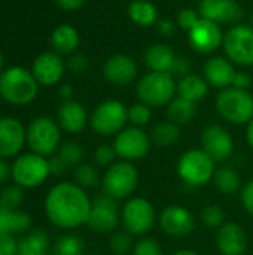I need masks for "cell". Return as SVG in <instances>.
Wrapping results in <instances>:
<instances>
[{
  "label": "cell",
  "mask_w": 253,
  "mask_h": 255,
  "mask_svg": "<svg viewBox=\"0 0 253 255\" xmlns=\"http://www.w3.org/2000/svg\"><path fill=\"white\" fill-rule=\"evenodd\" d=\"M92 200L86 190L76 182L61 181L49 188L43 209L49 223L61 230H75L86 226Z\"/></svg>",
  "instance_id": "obj_1"
},
{
  "label": "cell",
  "mask_w": 253,
  "mask_h": 255,
  "mask_svg": "<svg viewBox=\"0 0 253 255\" xmlns=\"http://www.w3.org/2000/svg\"><path fill=\"white\" fill-rule=\"evenodd\" d=\"M39 93V84L31 70L10 66L0 73V97L13 106L30 105Z\"/></svg>",
  "instance_id": "obj_2"
},
{
  "label": "cell",
  "mask_w": 253,
  "mask_h": 255,
  "mask_svg": "<svg viewBox=\"0 0 253 255\" xmlns=\"http://www.w3.org/2000/svg\"><path fill=\"white\" fill-rule=\"evenodd\" d=\"M216 163L201 149L191 148L185 151L176 164L179 179L189 188H201L213 181Z\"/></svg>",
  "instance_id": "obj_3"
},
{
  "label": "cell",
  "mask_w": 253,
  "mask_h": 255,
  "mask_svg": "<svg viewBox=\"0 0 253 255\" xmlns=\"http://www.w3.org/2000/svg\"><path fill=\"white\" fill-rule=\"evenodd\" d=\"M10 181L24 190L39 188L51 176L48 157L39 155L31 151L22 152L15 157L10 163Z\"/></svg>",
  "instance_id": "obj_4"
},
{
  "label": "cell",
  "mask_w": 253,
  "mask_h": 255,
  "mask_svg": "<svg viewBox=\"0 0 253 255\" xmlns=\"http://www.w3.org/2000/svg\"><path fill=\"white\" fill-rule=\"evenodd\" d=\"M25 142L31 152L49 158L61 146V127L49 117H36L25 127Z\"/></svg>",
  "instance_id": "obj_5"
},
{
  "label": "cell",
  "mask_w": 253,
  "mask_h": 255,
  "mask_svg": "<svg viewBox=\"0 0 253 255\" xmlns=\"http://www.w3.org/2000/svg\"><path fill=\"white\" fill-rule=\"evenodd\" d=\"M139 185L137 167L130 163L119 160L109 166L101 176V191L110 199L128 200Z\"/></svg>",
  "instance_id": "obj_6"
},
{
  "label": "cell",
  "mask_w": 253,
  "mask_h": 255,
  "mask_svg": "<svg viewBox=\"0 0 253 255\" xmlns=\"http://www.w3.org/2000/svg\"><path fill=\"white\" fill-rule=\"evenodd\" d=\"M137 97L149 108L167 106L177 93V84L171 73L167 72H149L145 75L136 88Z\"/></svg>",
  "instance_id": "obj_7"
},
{
  "label": "cell",
  "mask_w": 253,
  "mask_h": 255,
  "mask_svg": "<svg viewBox=\"0 0 253 255\" xmlns=\"http://www.w3.org/2000/svg\"><path fill=\"white\" fill-rule=\"evenodd\" d=\"M218 114L230 124H248L253 118V96L249 90L228 87L216 97Z\"/></svg>",
  "instance_id": "obj_8"
},
{
  "label": "cell",
  "mask_w": 253,
  "mask_h": 255,
  "mask_svg": "<svg viewBox=\"0 0 253 255\" xmlns=\"http://www.w3.org/2000/svg\"><path fill=\"white\" fill-rule=\"evenodd\" d=\"M121 223L133 238H143L157 223L155 208L145 197H130L121 209Z\"/></svg>",
  "instance_id": "obj_9"
},
{
  "label": "cell",
  "mask_w": 253,
  "mask_h": 255,
  "mask_svg": "<svg viewBox=\"0 0 253 255\" xmlns=\"http://www.w3.org/2000/svg\"><path fill=\"white\" fill-rule=\"evenodd\" d=\"M128 123V108L119 100L110 99L100 103L89 117V124L94 133L103 137L116 136Z\"/></svg>",
  "instance_id": "obj_10"
},
{
  "label": "cell",
  "mask_w": 253,
  "mask_h": 255,
  "mask_svg": "<svg viewBox=\"0 0 253 255\" xmlns=\"http://www.w3.org/2000/svg\"><path fill=\"white\" fill-rule=\"evenodd\" d=\"M113 148L119 160L124 161H140L143 160L152 146L151 136L140 127H125L113 139Z\"/></svg>",
  "instance_id": "obj_11"
},
{
  "label": "cell",
  "mask_w": 253,
  "mask_h": 255,
  "mask_svg": "<svg viewBox=\"0 0 253 255\" xmlns=\"http://www.w3.org/2000/svg\"><path fill=\"white\" fill-rule=\"evenodd\" d=\"M224 51L231 63L240 66L253 64V27L237 24L224 34Z\"/></svg>",
  "instance_id": "obj_12"
},
{
  "label": "cell",
  "mask_w": 253,
  "mask_h": 255,
  "mask_svg": "<svg viewBox=\"0 0 253 255\" xmlns=\"http://www.w3.org/2000/svg\"><path fill=\"white\" fill-rule=\"evenodd\" d=\"M121 224V211L118 202L106 194L92 200L91 212L86 226L98 235H112Z\"/></svg>",
  "instance_id": "obj_13"
},
{
  "label": "cell",
  "mask_w": 253,
  "mask_h": 255,
  "mask_svg": "<svg viewBox=\"0 0 253 255\" xmlns=\"http://www.w3.org/2000/svg\"><path fill=\"white\" fill-rule=\"evenodd\" d=\"M201 149L216 163H225L233 157L234 139L231 133L219 124L207 126L200 137Z\"/></svg>",
  "instance_id": "obj_14"
},
{
  "label": "cell",
  "mask_w": 253,
  "mask_h": 255,
  "mask_svg": "<svg viewBox=\"0 0 253 255\" xmlns=\"http://www.w3.org/2000/svg\"><path fill=\"white\" fill-rule=\"evenodd\" d=\"M160 229L170 238H186L195 229L192 212L182 205L166 206L158 217Z\"/></svg>",
  "instance_id": "obj_15"
},
{
  "label": "cell",
  "mask_w": 253,
  "mask_h": 255,
  "mask_svg": "<svg viewBox=\"0 0 253 255\" xmlns=\"http://www.w3.org/2000/svg\"><path fill=\"white\" fill-rule=\"evenodd\" d=\"M25 142V127L15 117L0 118V158L13 160L22 154Z\"/></svg>",
  "instance_id": "obj_16"
},
{
  "label": "cell",
  "mask_w": 253,
  "mask_h": 255,
  "mask_svg": "<svg viewBox=\"0 0 253 255\" xmlns=\"http://www.w3.org/2000/svg\"><path fill=\"white\" fill-rule=\"evenodd\" d=\"M188 40L197 52L212 54L224 43V34L219 24L200 18L198 22L188 31Z\"/></svg>",
  "instance_id": "obj_17"
},
{
  "label": "cell",
  "mask_w": 253,
  "mask_h": 255,
  "mask_svg": "<svg viewBox=\"0 0 253 255\" xmlns=\"http://www.w3.org/2000/svg\"><path fill=\"white\" fill-rule=\"evenodd\" d=\"M66 70V64L60 54L57 52H43L36 57L31 66V73L36 78L39 85L54 87L57 85Z\"/></svg>",
  "instance_id": "obj_18"
},
{
  "label": "cell",
  "mask_w": 253,
  "mask_h": 255,
  "mask_svg": "<svg viewBox=\"0 0 253 255\" xmlns=\"http://www.w3.org/2000/svg\"><path fill=\"white\" fill-rule=\"evenodd\" d=\"M215 244L221 255H243L248 250V236L240 224L227 221L218 229Z\"/></svg>",
  "instance_id": "obj_19"
},
{
  "label": "cell",
  "mask_w": 253,
  "mask_h": 255,
  "mask_svg": "<svg viewBox=\"0 0 253 255\" xmlns=\"http://www.w3.org/2000/svg\"><path fill=\"white\" fill-rule=\"evenodd\" d=\"M200 15L216 24H231L243 16V7L237 0H201Z\"/></svg>",
  "instance_id": "obj_20"
},
{
  "label": "cell",
  "mask_w": 253,
  "mask_h": 255,
  "mask_svg": "<svg viewBox=\"0 0 253 255\" xmlns=\"http://www.w3.org/2000/svg\"><path fill=\"white\" fill-rule=\"evenodd\" d=\"M103 76L113 85H128L137 76V66L125 54H116L110 57L103 66Z\"/></svg>",
  "instance_id": "obj_21"
},
{
  "label": "cell",
  "mask_w": 253,
  "mask_h": 255,
  "mask_svg": "<svg viewBox=\"0 0 253 255\" xmlns=\"http://www.w3.org/2000/svg\"><path fill=\"white\" fill-rule=\"evenodd\" d=\"M57 117H58L57 123L60 124L61 130L72 133V134H78L84 131L89 121L85 108L76 100L63 102L58 108Z\"/></svg>",
  "instance_id": "obj_22"
},
{
  "label": "cell",
  "mask_w": 253,
  "mask_h": 255,
  "mask_svg": "<svg viewBox=\"0 0 253 255\" xmlns=\"http://www.w3.org/2000/svg\"><path fill=\"white\" fill-rule=\"evenodd\" d=\"M236 69L233 63L224 57H212L204 66V79L209 85L225 90L233 85Z\"/></svg>",
  "instance_id": "obj_23"
},
{
  "label": "cell",
  "mask_w": 253,
  "mask_h": 255,
  "mask_svg": "<svg viewBox=\"0 0 253 255\" xmlns=\"http://www.w3.org/2000/svg\"><path fill=\"white\" fill-rule=\"evenodd\" d=\"M33 218L22 209H6L0 206V235L22 236L30 232Z\"/></svg>",
  "instance_id": "obj_24"
},
{
  "label": "cell",
  "mask_w": 253,
  "mask_h": 255,
  "mask_svg": "<svg viewBox=\"0 0 253 255\" xmlns=\"http://www.w3.org/2000/svg\"><path fill=\"white\" fill-rule=\"evenodd\" d=\"M176 60V54L169 45L155 43L146 49L145 61L151 72H167L171 73L173 63Z\"/></svg>",
  "instance_id": "obj_25"
},
{
  "label": "cell",
  "mask_w": 253,
  "mask_h": 255,
  "mask_svg": "<svg viewBox=\"0 0 253 255\" xmlns=\"http://www.w3.org/2000/svg\"><path fill=\"white\" fill-rule=\"evenodd\" d=\"M49 236L43 230H30L18 239V255H48Z\"/></svg>",
  "instance_id": "obj_26"
},
{
  "label": "cell",
  "mask_w": 253,
  "mask_h": 255,
  "mask_svg": "<svg viewBox=\"0 0 253 255\" xmlns=\"http://www.w3.org/2000/svg\"><path fill=\"white\" fill-rule=\"evenodd\" d=\"M79 33L70 24H60L51 34V43L58 54H72L79 46Z\"/></svg>",
  "instance_id": "obj_27"
},
{
  "label": "cell",
  "mask_w": 253,
  "mask_h": 255,
  "mask_svg": "<svg viewBox=\"0 0 253 255\" xmlns=\"http://www.w3.org/2000/svg\"><path fill=\"white\" fill-rule=\"evenodd\" d=\"M209 84L204 78L198 75H186L180 78L177 82V96L182 99H186L192 103H197L203 100L207 96Z\"/></svg>",
  "instance_id": "obj_28"
},
{
  "label": "cell",
  "mask_w": 253,
  "mask_h": 255,
  "mask_svg": "<svg viewBox=\"0 0 253 255\" xmlns=\"http://www.w3.org/2000/svg\"><path fill=\"white\" fill-rule=\"evenodd\" d=\"M212 182L215 184V188L225 196L237 194L243 188L242 178H240L239 172L230 166H222V167L216 169Z\"/></svg>",
  "instance_id": "obj_29"
},
{
  "label": "cell",
  "mask_w": 253,
  "mask_h": 255,
  "mask_svg": "<svg viewBox=\"0 0 253 255\" xmlns=\"http://www.w3.org/2000/svg\"><path fill=\"white\" fill-rule=\"evenodd\" d=\"M130 19L140 27H151L158 22V10L149 0H134L128 6Z\"/></svg>",
  "instance_id": "obj_30"
},
{
  "label": "cell",
  "mask_w": 253,
  "mask_h": 255,
  "mask_svg": "<svg viewBox=\"0 0 253 255\" xmlns=\"http://www.w3.org/2000/svg\"><path fill=\"white\" fill-rule=\"evenodd\" d=\"M166 114H167L169 121H171L180 127L194 120V117L197 114V106H195V103L177 96L167 105Z\"/></svg>",
  "instance_id": "obj_31"
},
{
  "label": "cell",
  "mask_w": 253,
  "mask_h": 255,
  "mask_svg": "<svg viewBox=\"0 0 253 255\" xmlns=\"http://www.w3.org/2000/svg\"><path fill=\"white\" fill-rule=\"evenodd\" d=\"M151 140L160 148H169L180 139V127L171 121L158 123L151 131Z\"/></svg>",
  "instance_id": "obj_32"
},
{
  "label": "cell",
  "mask_w": 253,
  "mask_h": 255,
  "mask_svg": "<svg viewBox=\"0 0 253 255\" xmlns=\"http://www.w3.org/2000/svg\"><path fill=\"white\" fill-rule=\"evenodd\" d=\"M73 179H75L73 182H76L84 190H89V188H95L101 185V176H100L98 169L89 163H82L78 167H75Z\"/></svg>",
  "instance_id": "obj_33"
},
{
  "label": "cell",
  "mask_w": 253,
  "mask_h": 255,
  "mask_svg": "<svg viewBox=\"0 0 253 255\" xmlns=\"http://www.w3.org/2000/svg\"><path fill=\"white\" fill-rule=\"evenodd\" d=\"M84 251H85L84 241L79 236L70 233L60 236L52 248L54 255H84Z\"/></svg>",
  "instance_id": "obj_34"
},
{
  "label": "cell",
  "mask_w": 253,
  "mask_h": 255,
  "mask_svg": "<svg viewBox=\"0 0 253 255\" xmlns=\"http://www.w3.org/2000/svg\"><path fill=\"white\" fill-rule=\"evenodd\" d=\"M25 200V190L15 185L9 184L4 185L0 190V206L6 209H21Z\"/></svg>",
  "instance_id": "obj_35"
},
{
  "label": "cell",
  "mask_w": 253,
  "mask_h": 255,
  "mask_svg": "<svg viewBox=\"0 0 253 255\" xmlns=\"http://www.w3.org/2000/svg\"><path fill=\"white\" fill-rule=\"evenodd\" d=\"M57 154L66 161V164L69 167H78L79 164L84 163V157H85L84 146L78 142H73V140L61 143Z\"/></svg>",
  "instance_id": "obj_36"
},
{
  "label": "cell",
  "mask_w": 253,
  "mask_h": 255,
  "mask_svg": "<svg viewBox=\"0 0 253 255\" xmlns=\"http://www.w3.org/2000/svg\"><path fill=\"white\" fill-rule=\"evenodd\" d=\"M134 242L128 232H113L109 239V250L115 255H127L133 251Z\"/></svg>",
  "instance_id": "obj_37"
},
{
  "label": "cell",
  "mask_w": 253,
  "mask_h": 255,
  "mask_svg": "<svg viewBox=\"0 0 253 255\" xmlns=\"http://www.w3.org/2000/svg\"><path fill=\"white\" fill-rule=\"evenodd\" d=\"M151 120H152V111L148 105L139 102L134 103L131 108H128V123H131V126L142 128L146 124H149Z\"/></svg>",
  "instance_id": "obj_38"
},
{
  "label": "cell",
  "mask_w": 253,
  "mask_h": 255,
  "mask_svg": "<svg viewBox=\"0 0 253 255\" xmlns=\"http://www.w3.org/2000/svg\"><path fill=\"white\" fill-rule=\"evenodd\" d=\"M201 221L210 229H219L225 221V211L219 205H207L201 212Z\"/></svg>",
  "instance_id": "obj_39"
},
{
  "label": "cell",
  "mask_w": 253,
  "mask_h": 255,
  "mask_svg": "<svg viewBox=\"0 0 253 255\" xmlns=\"http://www.w3.org/2000/svg\"><path fill=\"white\" fill-rule=\"evenodd\" d=\"M133 255H164L161 245L154 238H139L137 242H134L133 247Z\"/></svg>",
  "instance_id": "obj_40"
},
{
  "label": "cell",
  "mask_w": 253,
  "mask_h": 255,
  "mask_svg": "<svg viewBox=\"0 0 253 255\" xmlns=\"http://www.w3.org/2000/svg\"><path fill=\"white\" fill-rule=\"evenodd\" d=\"M116 151L113 148V145H109V143H101L95 148L94 151V161L95 164L98 166H103V167H109L112 166L113 163H116Z\"/></svg>",
  "instance_id": "obj_41"
},
{
  "label": "cell",
  "mask_w": 253,
  "mask_h": 255,
  "mask_svg": "<svg viewBox=\"0 0 253 255\" xmlns=\"http://www.w3.org/2000/svg\"><path fill=\"white\" fill-rule=\"evenodd\" d=\"M200 18H201L200 13H197L195 10L189 9V7H185V9H182V10L179 12V15H177V24H179L183 30L189 31V30L198 22Z\"/></svg>",
  "instance_id": "obj_42"
},
{
  "label": "cell",
  "mask_w": 253,
  "mask_h": 255,
  "mask_svg": "<svg viewBox=\"0 0 253 255\" xmlns=\"http://www.w3.org/2000/svg\"><path fill=\"white\" fill-rule=\"evenodd\" d=\"M0 255H18V236L0 235Z\"/></svg>",
  "instance_id": "obj_43"
},
{
  "label": "cell",
  "mask_w": 253,
  "mask_h": 255,
  "mask_svg": "<svg viewBox=\"0 0 253 255\" xmlns=\"http://www.w3.org/2000/svg\"><path fill=\"white\" fill-rule=\"evenodd\" d=\"M240 200H242L245 211L251 217H253V179L243 185V188L240 191Z\"/></svg>",
  "instance_id": "obj_44"
},
{
  "label": "cell",
  "mask_w": 253,
  "mask_h": 255,
  "mask_svg": "<svg viewBox=\"0 0 253 255\" xmlns=\"http://www.w3.org/2000/svg\"><path fill=\"white\" fill-rule=\"evenodd\" d=\"M49 160V170H51V176H64L67 173V170L70 169L66 161L58 155L54 154L52 157L48 158Z\"/></svg>",
  "instance_id": "obj_45"
},
{
  "label": "cell",
  "mask_w": 253,
  "mask_h": 255,
  "mask_svg": "<svg viewBox=\"0 0 253 255\" xmlns=\"http://www.w3.org/2000/svg\"><path fill=\"white\" fill-rule=\"evenodd\" d=\"M189 60L186 57H177L176 55V60L173 63V67H171V75H177V76H186L189 75Z\"/></svg>",
  "instance_id": "obj_46"
},
{
  "label": "cell",
  "mask_w": 253,
  "mask_h": 255,
  "mask_svg": "<svg viewBox=\"0 0 253 255\" xmlns=\"http://www.w3.org/2000/svg\"><path fill=\"white\" fill-rule=\"evenodd\" d=\"M251 85H252V78H251L249 73L236 72V76H234V81H233L231 87H236V88H240V90H249Z\"/></svg>",
  "instance_id": "obj_47"
},
{
  "label": "cell",
  "mask_w": 253,
  "mask_h": 255,
  "mask_svg": "<svg viewBox=\"0 0 253 255\" xmlns=\"http://www.w3.org/2000/svg\"><path fill=\"white\" fill-rule=\"evenodd\" d=\"M57 3V6L63 10H67V12H75V10H79L84 4H85V0H54Z\"/></svg>",
  "instance_id": "obj_48"
},
{
  "label": "cell",
  "mask_w": 253,
  "mask_h": 255,
  "mask_svg": "<svg viewBox=\"0 0 253 255\" xmlns=\"http://www.w3.org/2000/svg\"><path fill=\"white\" fill-rule=\"evenodd\" d=\"M67 66L70 67V70H73L76 73H81V72H84L88 67V61H86V58L84 55H73L69 60Z\"/></svg>",
  "instance_id": "obj_49"
},
{
  "label": "cell",
  "mask_w": 253,
  "mask_h": 255,
  "mask_svg": "<svg viewBox=\"0 0 253 255\" xmlns=\"http://www.w3.org/2000/svg\"><path fill=\"white\" fill-rule=\"evenodd\" d=\"M10 175H12L10 164L7 163V160L0 158V185L1 184H6L10 179Z\"/></svg>",
  "instance_id": "obj_50"
},
{
  "label": "cell",
  "mask_w": 253,
  "mask_h": 255,
  "mask_svg": "<svg viewBox=\"0 0 253 255\" xmlns=\"http://www.w3.org/2000/svg\"><path fill=\"white\" fill-rule=\"evenodd\" d=\"M157 28H158V31L163 34V36H171L173 33H174V24L171 22V21H169V19H161V21H158V24H157Z\"/></svg>",
  "instance_id": "obj_51"
},
{
  "label": "cell",
  "mask_w": 253,
  "mask_h": 255,
  "mask_svg": "<svg viewBox=\"0 0 253 255\" xmlns=\"http://www.w3.org/2000/svg\"><path fill=\"white\" fill-rule=\"evenodd\" d=\"M58 94L61 97L63 102H69L73 100V87L70 84H63L58 90Z\"/></svg>",
  "instance_id": "obj_52"
},
{
  "label": "cell",
  "mask_w": 253,
  "mask_h": 255,
  "mask_svg": "<svg viewBox=\"0 0 253 255\" xmlns=\"http://www.w3.org/2000/svg\"><path fill=\"white\" fill-rule=\"evenodd\" d=\"M246 142L253 149V118L248 123V127H246Z\"/></svg>",
  "instance_id": "obj_53"
},
{
  "label": "cell",
  "mask_w": 253,
  "mask_h": 255,
  "mask_svg": "<svg viewBox=\"0 0 253 255\" xmlns=\"http://www.w3.org/2000/svg\"><path fill=\"white\" fill-rule=\"evenodd\" d=\"M170 255H200L197 251H192V250H177L174 253H171Z\"/></svg>",
  "instance_id": "obj_54"
},
{
  "label": "cell",
  "mask_w": 253,
  "mask_h": 255,
  "mask_svg": "<svg viewBox=\"0 0 253 255\" xmlns=\"http://www.w3.org/2000/svg\"><path fill=\"white\" fill-rule=\"evenodd\" d=\"M3 64H4V60H3V55H1V52H0V73L4 70V69H3Z\"/></svg>",
  "instance_id": "obj_55"
}]
</instances>
